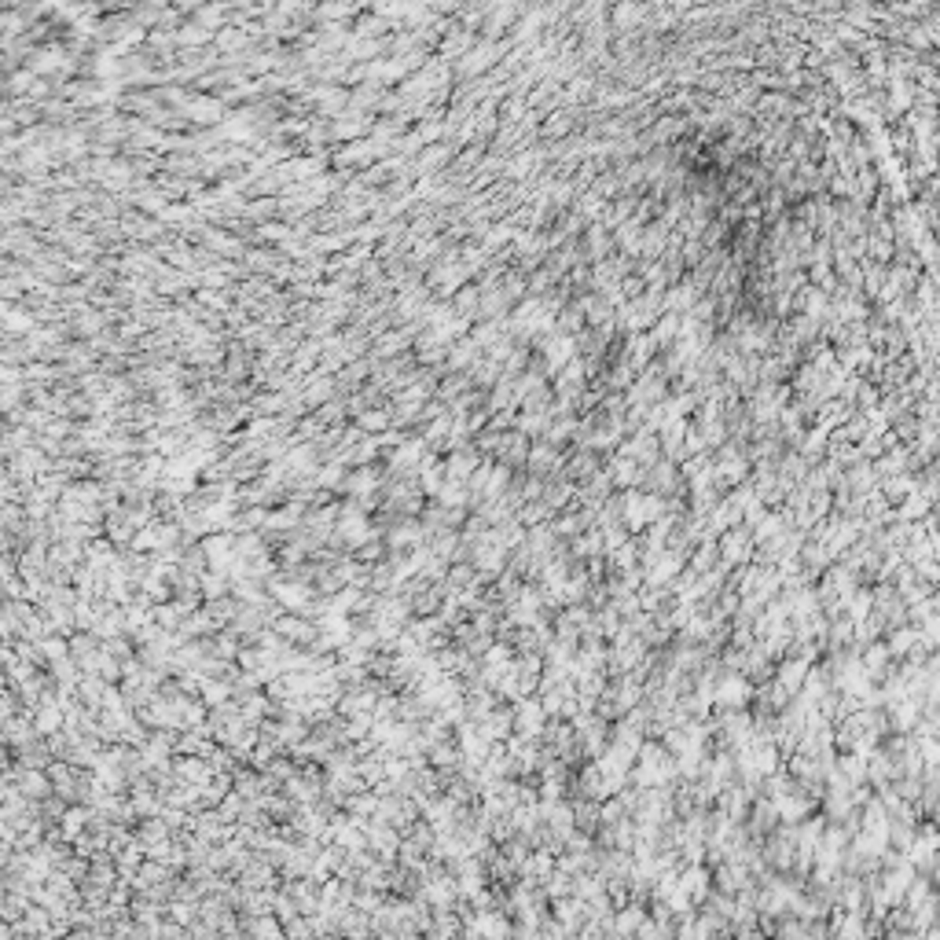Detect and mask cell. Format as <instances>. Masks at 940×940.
<instances>
[{
	"label": "cell",
	"instance_id": "6da1fadb",
	"mask_svg": "<svg viewBox=\"0 0 940 940\" xmlns=\"http://www.w3.org/2000/svg\"><path fill=\"white\" fill-rule=\"evenodd\" d=\"M22 790H26L29 797H45V790H48V782H45L41 775H29V772H26V775H22Z\"/></svg>",
	"mask_w": 940,
	"mask_h": 940
},
{
	"label": "cell",
	"instance_id": "7a4b0ae2",
	"mask_svg": "<svg viewBox=\"0 0 940 940\" xmlns=\"http://www.w3.org/2000/svg\"><path fill=\"white\" fill-rule=\"evenodd\" d=\"M37 727H41V732H52V727H59V713H55V709H45V713L37 716Z\"/></svg>",
	"mask_w": 940,
	"mask_h": 940
},
{
	"label": "cell",
	"instance_id": "3957f363",
	"mask_svg": "<svg viewBox=\"0 0 940 940\" xmlns=\"http://www.w3.org/2000/svg\"><path fill=\"white\" fill-rule=\"evenodd\" d=\"M67 940H103L100 933H85V929H78V933H70Z\"/></svg>",
	"mask_w": 940,
	"mask_h": 940
}]
</instances>
